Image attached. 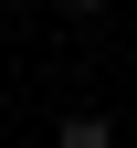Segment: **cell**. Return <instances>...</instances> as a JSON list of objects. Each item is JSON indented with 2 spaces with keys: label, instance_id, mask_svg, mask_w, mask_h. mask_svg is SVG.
<instances>
[{
  "label": "cell",
  "instance_id": "1",
  "mask_svg": "<svg viewBox=\"0 0 137 148\" xmlns=\"http://www.w3.org/2000/svg\"><path fill=\"white\" fill-rule=\"evenodd\" d=\"M53 148H116V127H106V116H63V138H53Z\"/></svg>",
  "mask_w": 137,
  "mask_h": 148
},
{
  "label": "cell",
  "instance_id": "2",
  "mask_svg": "<svg viewBox=\"0 0 137 148\" xmlns=\"http://www.w3.org/2000/svg\"><path fill=\"white\" fill-rule=\"evenodd\" d=\"M63 11H74V21H95V11H106V0H63Z\"/></svg>",
  "mask_w": 137,
  "mask_h": 148
},
{
  "label": "cell",
  "instance_id": "3",
  "mask_svg": "<svg viewBox=\"0 0 137 148\" xmlns=\"http://www.w3.org/2000/svg\"><path fill=\"white\" fill-rule=\"evenodd\" d=\"M0 11H32V0H0Z\"/></svg>",
  "mask_w": 137,
  "mask_h": 148
}]
</instances>
